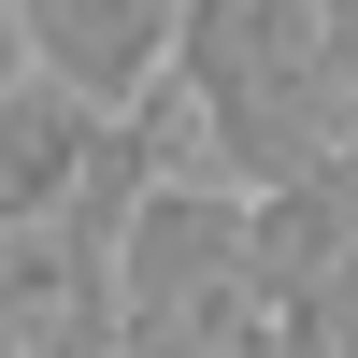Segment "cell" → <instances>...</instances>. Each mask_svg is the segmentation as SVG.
Returning <instances> with one entry per match:
<instances>
[{
    "label": "cell",
    "mask_w": 358,
    "mask_h": 358,
    "mask_svg": "<svg viewBox=\"0 0 358 358\" xmlns=\"http://www.w3.org/2000/svg\"><path fill=\"white\" fill-rule=\"evenodd\" d=\"M0 358H43V315H29V287H15V258H0Z\"/></svg>",
    "instance_id": "4"
},
{
    "label": "cell",
    "mask_w": 358,
    "mask_h": 358,
    "mask_svg": "<svg viewBox=\"0 0 358 358\" xmlns=\"http://www.w3.org/2000/svg\"><path fill=\"white\" fill-rule=\"evenodd\" d=\"M344 0H187V43H172V115L215 143L229 187H273L287 172V115H301L315 57H330Z\"/></svg>",
    "instance_id": "1"
},
{
    "label": "cell",
    "mask_w": 358,
    "mask_h": 358,
    "mask_svg": "<svg viewBox=\"0 0 358 358\" xmlns=\"http://www.w3.org/2000/svg\"><path fill=\"white\" fill-rule=\"evenodd\" d=\"M0 86H29V0H0Z\"/></svg>",
    "instance_id": "5"
},
{
    "label": "cell",
    "mask_w": 358,
    "mask_h": 358,
    "mask_svg": "<svg viewBox=\"0 0 358 358\" xmlns=\"http://www.w3.org/2000/svg\"><path fill=\"white\" fill-rule=\"evenodd\" d=\"M172 43H187V0H29V72H57L101 115H158Z\"/></svg>",
    "instance_id": "2"
},
{
    "label": "cell",
    "mask_w": 358,
    "mask_h": 358,
    "mask_svg": "<svg viewBox=\"0 0 358 358\" xmlns=\"http://www.w3.org/2000/svg\"><path fill=\"white\" fill-rule=\"evenodd\" d=\"M273 187H330V201H358V0H344L330 57H315L301 115H287V172H273Z\"/></svg>",
    "instance_id": "3"
}]
</instances>
